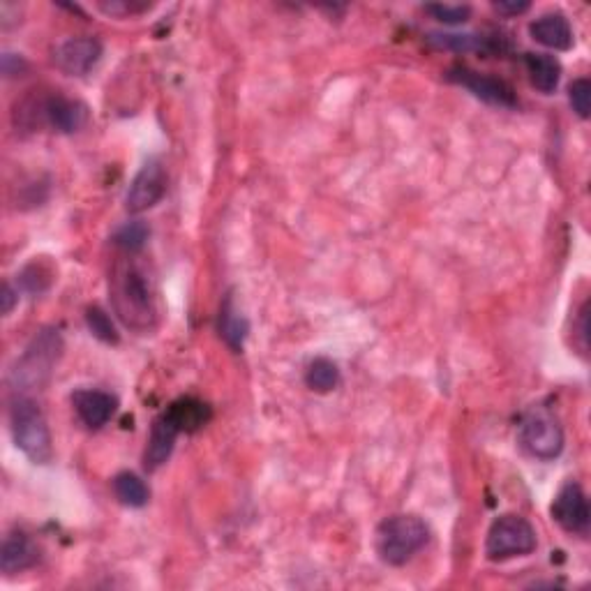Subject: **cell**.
I'll return each instance as SVG.
<instances>
[{
  "instance_id": "obj_1",
  "label": "cell",
  "mask_w": 591,
  "mask_h": 591,
  "mask_svg": "<svg viewBox=\"0 0 591 591\" xmlns=\"http://www.w3.org/2000/svg\"><path fill=\"white\" fill-rule=\"evenodd\" d=\"M111 298H114L116 314L123 319L125 326L134 328V331L153 328L157 317L153 291L139 266L121 264L116 268L114 278H111Z\"/></svg>"
},
{
  "instance_id": "obj_2",
  "label": "cell",
  "mask_w": 591,
  "mask_h": 591,
  "mask_svg": "<svg viewBox=\"0 0 591 591\" xmlns=\"http://www.w3.org/2000/svg\"><path fill=\"white\" fill-rule=\"evenodd\" d=\"M10 428L14 444L26 458H31L37 465L51 460L54 448H51V435L47 418L37 402L28 395H17L10 405Z\"/></svg>"
},
{
  "instance_id": "obj_3",
  "label": "cell",
  "mask_w": 591,
  "mask_h": 591,
  "mask_svg": "<svg viewBox=\"0 0 591 591\" xmlns=\"http://www.w3.org/2000/svg\"><path fill=\"white\" fill-rule=\"evenodd\" d=\"M430 541V529L416 515H393L377 529V552L391 566H402Z\"/></svg>"
},
{
  "instance_id": "obj_4",
  "label": "cell",
  "mask_w": 591,
  "mask_h": 591,
  "mask_svg": "<svg viewBox=\"0 0 591 591\" xmlns=\"http://www.w3.org/2000/svg\"><path fill=\"white\" fill-rule=\"evenodd\" d=\"M536 529L522 515H501L485 538V555L490 561H506L513 557H527L536 550Z\"/></svg>"
},
{
  "instance_id": "obj_5",
  "label": "cell",
  "mask_w": 591,
  "mask_h": 591,
  "mask_svg": "<svg viewBox=\"0 0 591 591\" xmlns=\"http://www.w3.org/2000/svg\"><path fill=\"white\" fill-rule=\"evenodd\" d=\"M520 444L536 460H555L564 451L559 418L545 407L529 409L520 423Z\"/></svg>"
},
{
  "instance_id": "obj_6",
  "label": "cell",
  "mask_w": 591,
  "mask_h": 591,
  "mask_svg": "<svg viewBox=\"0 0 591 591\" xmlns=\"http://www.w3.org/2000/svg\"><path fill=\"white\" fill-rule=\"evenodd\" d=\"M63 351V342L58 331H40L28 344L26 354L21 356L17 368L12 370V381L19 386H42L49 379L51 368L58 363Z\"/></svg>"
},
{
  "instance_id": "obj_7",
  "label": "cell",
  "mask_w": 591,
  "mask_h": 591,
  "mask_svg": "<svg viewBox=\"0 0 591 591\" xmlns=\"http://www.w3.org/2000/svg\"><path fill=\"white\" fill-rule=\"evenodd\" d=\"M164 192H167V171L157 157H151L134 176L125 197V208L130 213H144L164 197Z\"/></svg>"
},
{
  "instance_id": "obj_8",
  "label": "cell",
  "mask_w": 591,
  "mask_h": 591,
  "mask_svg": "<svg viewBox=\"0 0 591 591\" xmlns=\"http://www.w3.org/2000/svg\"><path fill=\"white\" fill-rule=\"evenodd\" d=\"M448 79L455 81V84L465 86L467 91H471L478 97V100L495 104V107H508V109L518 107V97H515V91L506 84V81L488 77V74H481V72H474L462 65L453 67V70L448 72Z\"/></svg>"
},
{
  "instance_id": "obj_9",
  "label": "cell",
  "mask_w": 591,
  "mask_h": 591,
  "mask_svg": "<svg viewBox=\"0 0 591 591\" xmlns=\"http://www.w3.org/2000/svg\"><path fill=\"white\" fill-rule=\"evenodd\" d=\"M552 518L568 534H587L589 529V501L578 483H566L552 504Z\"/></svg>"
},
{
  "instance_id": "obj_10",
  "label": "cell",
  "mask_w": 591,
  "mask_h": 591,
  "mask_svg": "<svg viewBox=\"0 0 591 591\" xmlns=\"http://www.w3.org/2000/svg\"><path fill=\"white\" fill-rule=\"evenodd\" d=\"M100 56L102 44L95 37H72V40L58 44L54 51L56 65L70 77H84L100 61Z\"/></svg>"
},
{
  "instance_id": "obj_11",
  "label": "cell",
  "mask_w": 591,
  "mask_h": 591,
  "mask_svg": "<svg viewBox=\"0 0 591 591\" xmlns=\"http://www.w3.org/2000/svg\"><path fill=\"white\" fill-rule=\"evenodd\" d=\"M40 111L44 121H47L51 127H56L58 132H65V134L81 130L88 121V109L84 104L67 100V97H61V95L47 97V100L40 104Z\"/></svg>"
},
{
  "instance_id": "obj_12",
  "label": "cell",
  "mask_w": 591,
  "mask_h": 591,
  "mask_svg": "<svg viewBox=\"0 0 591 591\" xmlns=\"http://www.w3.org/2000/svg\"><path fill=\"white\" fill-rule=\"evenodd\" d=\"M72 405L84 425H88L91 430H100L116 414L118 402L114 395L104 391H77L72 395Z\"/></svg>"
},
{
  "instance_id": "obj_13",
  "label": "cell",
  "mask_w": 591,
  "mask_h": 591,
  "mask_svg": "<svg viewBox=\"0 0 591 591\" xmlns=\"http://www.w3.org/2000/svg\"><path fill=\"white\" fill-rule=\"evenodd\" d=\"M178 435H181V430H178L176 423L167 416V411H164L162 416L155 418L151 439H148V448L144 453L146 469H151V471L160 469L164 462L171 458Z\"/></svg>"
},
{
  "instance_id": "obj_14",
  "label": "cell",
  "mask_w": 591,
  "mask_h": 591,
  "mask_svg": "<svg viewBox=\"0 0 591 591\" xmlns=\"http://www.w3.org/2000/svg\"><path fill=\"white\" fill-rule=\"evenodd\" d=\"M40 559V550L31 541V536H26L24 531H14L3 541V550H0V568L5 575L26 571Z\"/></svg>"
},
{
  "instance_id": "obj_15",
  "label": "cell",
  "mask_w": 591,
  "mask_h": 591,
  "mask_svg": "<svg viewBox=\"0 0 591 591\" xmlns=\"http://www.w3.org/2000/svg\"><path fill=\"white\" fill-rule=\"evenodd\" d=\"M529 33L548 49L568 51L573 47V28L564 14H543L529 26Z\"/></svg>"
},
{
  "instance_id": "obj_16",
  "label": "cell",
  "mask_w": 591,
  "mask_h": 591,
  "mask_svg": "<svg viewBox=\"0 0 591 591\" xmlns=\"http://www.w3.org/2000/svg\"><path fill=\"white\" fill-rule=\"evenodd\" d=\"M525 65L531 79V86L545 95L555 93L561 79V65L550 54H527Z\"/></svg>"
},
{
  "instance_id": "obj_17",
  "label": "cell",
  "mask_w": 591,
  "mask_h": 591,
  "mask_svg": "<svg viewBox=\"0 0 591 591\" xmlns=\"http://www.w3.org/2000/svg\"><path fill=\"white\" fill-rule=\"evenodd\" d=\"M167 416L176 423V428L181 432H194L204 428L208 418H211V409H208L204 402L194 398H183L167 409Z\"/></svg>"
},
{
  "instance_id": "obj_18",
  "label": "cell",
  "mask_w": 591,
  "mask_h": 591,
  "mask_svg": "<svg viewBox=\"0 0 591 591\" xmlns=\"http://www.w3.org/2000/svg\"><path fill=\"white\" fill-rule=\"evenodd\" d=\"M114 492L118 501L130 508L146 506L148 499H151V490H148V485L141 481L137 474H132V471H123V474H118L114 478Z\"/></svg>"
},
{
  "instance_id": "obj_19",
  "label": "cell",
  "mask_w": 591,
  "mask_h": 591,
  "mask_svg": "<svg viewBox=\"0 0 591 591\" xmlns=\"http://www.w3.org/2000/svg\"><path fill=\"white\" fill-rule=\"evenodd\" d=\"M220 335L231 349H236V351L243 349V340H245V335H248V321H245L241 314L236 312L231 298H227V301H224V305H222Z\"/></svg>"
},
{
  "instance_id": "obj_20",
  "label": "cell",
  "mask_w": 591,
  "mask_h": 591,
  "mask_svg": "<svg viewBox=\"0 0 591 591\" xmlns=\"http://www.w3.org/2000/svg\"><path fill=\"white\" fill-rule=\"evenodd\" d=\"M305 381L312 391L317 393H331L333 388H338L340 384V370L338 365L328 358H317V361L310 363L308 372H305Z\"/></svg>"
},
{
  "instance_id": "obj_21",
  "label": "cell",
  "mask_w": 591,
  "mask_h": 591,
  "mask_svg": "<svg viewBox=\"0 0 591 591\" xmlns=\"http://www.w3.org/2000/svg\"><path fill=\"white\" fill-rule=\"evenodd\" d=\"M428 42L435 44L437 49H448V51H478L485 49V40L483 35H458V33H430Z\"/></svg>"
},
{
  "instance_id": "obj_22",
  "label": "cell",
  "mask_w": 591,
  "mask_h": 591,
  "mask_svg": "<svg viewBox=\"0 0 591 591\" xmlns=\"http://www.w3.org/2000/svg\"><path fill=\"white\" fill-rule=\"evenodd\" d=\"M148 227L144 222H127L125 227H121L116 231L114 236V243L118 245V248H123L125 252H139L141 248H144L146 241H148Z\"/></svg>"
},
{
  "instance_id": "obj_23",
  "label": "cell",
  "mask_w": 591,
  "mask_h": 591,
  "mask_svg": "<svg viewBox=\"0 0 591 591\" xmlns=\"http://www.w3.org/2000/svg\"><path fill=\"white\" fill-rule=\"evenodd\" d=\"M86 324H88V328H91V333L95 335L97 340L109 342V344L118 342V333H116L114 321H111L109 314L104 312L102 308H88Z\"/></svg>"
},
{
  "instance_id": "obj_24",
  "label": "cell",
  "mask_w": 591,
  "mask_h": 591,
  "mask_svg": "<svg viewBox=\"0 0 591 591\" xmlns=\"http://www.w3.org/2000/svg\"><path fill=\"white\" fill-rule=\"evenodd\" d=\"M425 12L432 14L441 24L455 26V24H465V21L471 17V7L469 5H444V3H435V5H425Z\"/></svg>"
},
{
  "instance_id": "obj_25",
  "label": "cell",
  "mask_w": 591,
  "mask_h": 591,
  "mask_svg": "<svg viewBox=\"0 0 591 591\" xmlns=\"http://www.w3.org/2000/svg\"><path fill=\"white\" fill-rule=\"evenodd\" d=\"M568 100H571V107L575 114H578L582 121H587L591 111V81L575 79L571 88H568Z\"/></svg>"
},
{
  "instance_id": "obj_26",
  "label": "cell",
  "mask_w": 591,
  "mask_h": 591,
  "mask_svg": "<svg viewBox=\"0 0 591 591\" xmlns=\"http://www.w3.org/2000/svg\"><path fill=\"white\" fill-rule=\"evenodd\" d=\"M28 70L26 61L17 54H3V74L5 77H21Z\"/></svg>"
},
{
  "instance_id": "obj_27",
  "label": "cell",
  "mask_w": 591,
  "mask_h": 591,
  "mask_svg": "<svg viewBox=\"0 0 591 591\" xmlns=\"http://www.w3.org/2000/svg\"><path fill=\"white\" fill-rule=\"evenodd\" d=\"M529 3L527 0H497L495 3V10H499L501 14H522V12H527L529 10Z\"/></svg>"
},
{
  "instance_id": "obj_28",
  "label": "cell",
  "mask_w": 591,
  "mask_h": 591,
  "mask_svg": "<svg viewBox=\"0 0 591 591\" xmlns=\"http://www.w3.org/2000/svg\"><path fill=\"white\" fill-rule=\"evenodd\" d=\"M3 314H10L12 312V308H14V303H17V294H14V289L10 287V284H5L3 287Z\"/></svg>"
},
{
  "instance_id": "obj_29",
  "label": "cell",
  "mask_w": 591,
  "mask_h": 591,
  "mask_svg": "<svg viewBox=\"0 0 591 591\" xmlns=\"http://www.w3.org/2000/svg\"><path fill=\"white\" fill-rule=\"evenodd\" d=\"M580 338H582V349H587V338H589V333H587V305L580 312Z\"/></svg>"
}]
</instances>
